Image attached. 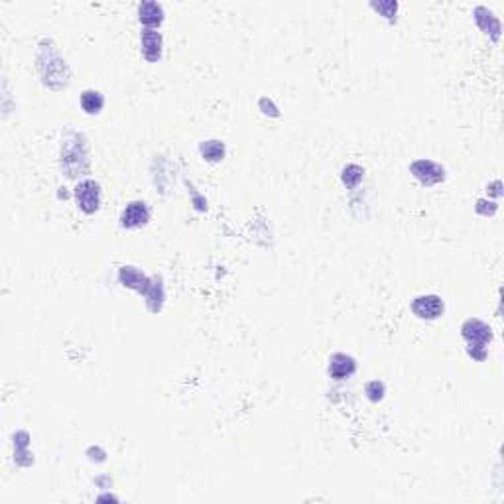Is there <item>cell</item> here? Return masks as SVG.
Returning a JSON list of instances; mask_svg holds the SVG:
<instances>
[{"label": "cell", "instance_id": "cell-11", "mask_svg": "<svg viewBox=\"0 0 504 504\" xmlns=\"http://www.w3.org/2000/svg\"><path fill=\"white\" fill-rule=\"evenodd\" d=\"M473 14H475V22H477L478 28H480L485 34H489L494 41L501 38V30H503V26H501V20H498V18H496V16L489 10V8H485V6H477Z\"/></svg>", "mask_w": 504, "mask_h": 504}, {"label": "cell", "instance_id": "cell-7", "mask_svg": "<svg viewBox=\"0 0 504 504\" xmlns=\"http://www.w3.org/2000/svg\"><path fill=\"white\" fill-rule=\"evenodd\" d=\"M120 227L122 229H140L150 221V207L146 201H130L120 213Z\"/></svg>", "mask_w": 504, "mask_h": 504}, {"label": "cell", "instance_id": "cell-9", "mask_svg": "<svg viewBox=\"0 0 504 504\" xmlns=\"http://www.w3.org/2000/svg\"><path fill=\"white\" fill-rule=\"evenodd\" d=\"M355 371H357V361L353 357L345 355V353L331 355V359H329V376L333 380H345V378L355 375Z\"/></svg>", "mask_w": 504, "mask_h": 504}, {"label": "cell", "instance_id": "cell-10", "mask_svg": "<svg viewBox=\"0 0 504 504\" xmlns=\"http://www.w3.org/2000/svg\"><path fill=\"white\" fill-rule=\"evenodd\" d=\"M166 14L162 4L158 2H140L138 4V20L144 28H160L164 22Z\"/></svg>", "mask_w": 504, "mask_h": 504}, {"label": "cell", "instance_id": "cell-2", "mask_svg": "<svg viewBox=\"0 0 504 504\" xmlns=\"http://www.w3.org/2000/svg\"><path fill=\"white\" fill-rule=\"evenodd\" d=\"M62 169L67 178H77L89 171V146L83 134L69 132L62 144Z\"/></svg>", "mask_w": 504, "mask_h": 504}, {"label": "cell", "instance_id": "cell-15", "mask_svg": "<svg viewBox=\"0 0 504 504\" xmlns=\"http://www.w3.org/2000/svg\"><path fill=\"white\" fill-rule=\"evenodd\" d=\"M364 394L371 402H380L386 394V386H384L382 380H371V382L364 384Z\"/></svg>", "mask_w": 504, "mask_h": 504}, {"label": "cell", "instance_id": "cell-12", "mask_svg": "<svg viewBox=\"0 0 504 504\" xmlns=\"http://www.w3.org/2000/svg\"><path fill=\"white\" fill-rule=\"evenodd\" d=\"M199 154H201V158L205 162L217 164V162L225 160L227 146H225V142H221V140H203V142L199 144Z\"/></svg>", "mask_w": 504, "mask_h": 504}, {"label": "cell", "instance_id": "cell-17", "mask_svg": "<svg viewBox=\"0 0 504 504\" xmlns=\"http://www.w3.org/2000/svg\"><path fill=\"white\" fill-rule=\"evenodd\" d=\"M259 106H260V111H262V113H264L266 117H272V118L280 117V113H278V106L272 103V99H268V97H262V99L259 101Z\"/></svg>", "mask_w": 504, "mask_h": 504}, {"label": "cell", "instance_id": "cell-3", "mask_svg": "<svg viewBox=\"0 0 504 504\" xmlns=\"http://www.w3.org/2000/svg\"><path fill=\"white\" fill-rule=\"evenodd\" d=\"M75 201L77 207L85 215H93L101 209V185L95 180L79 181L75 187Z\"/></svg>", "mask_w": 504, "mask_h": 504}, {"label": "cell", "instance_id": "cell-14", "mask_svg": "<svg viewBox=\"0 0 504 504\" xmlns=\"http://www.w3.org/2000/svg\"><path fill=\"white\" fill-rule=\"evenodd\" d=\"M362 178H364V169H362L359 164H349V166H345L343 171H341V181H343V185H345L347 189L359 187V183L362 181Z\"/></svg>", "mask_w": 504, "mask_h": 504}, {"label": "cell", "instance_id": "cell-4", "mask_svg": "<svg viewBox=\"0 0 504 504\" xmlns=\"http://www.w3.org/2000/svg\"><path fill=\"white\" fill-rule=\"evenodd\" d=\"M410 174L424 187L438 185V183L445 180V168L441 164H438V162H433V160H424V158L422 160H416V162L410 164Z\"/></svg>", "mask_w": 504, "mask_h": 504}, {"label": "cell", "instance_id": "cell-8", "mask_svg": "<svg viewBox=\"0 0 504 504\" xmlns=\"http://www.w3.org/2000/svg\"><path fill=\"white\" fill-rule=\"evenodd\" d=\"M140 46H142V55L146 62L158 64L162 59L164 52V38L154 28H144L140 34Z\"/></svg>", "mask_w": 504, "mask_h": 504}, {"label": "cell", "instance_id": "cell-5", "mask_svg": "<svg viewBox=\"0 0 504 504\" xmlns=\"http://www.w3.org/2000/svg\"><path fill=\"white\" fill-rule=\"evenodd\" d=\"M461 335L467 341V347H478V349H487V345L494 337L491 325H487L477 317H471L461 325Z\"/></svg>", "mask_w": 504, "mask_h": 504}, {"label": "cell", "instance_id": "cell-16", "mask_svg": "<svg viewBox=\"0 0 504 504\" xmlns=\"http://www.w3.org/2000/svg\"><path fill=\"white\" fill-rule=\"evenodd\" d=\"M371 6L382 14L384 18H388L390 22L396 20V12H398V2H392V0H386V2H371Z\"/></svg>", "mask_w": 504, "mask_h": 504}, {"label": "cell", "instance_id": "cell-18", "mask_svg": "<svg viewBox=\"0 0 504 504\" xmlns=\"http://www.w3.org/2000/svg\"><path fill=\"white\" fill-rule=\"evenodd\" d=\"M498 211V205L494 201H487V199H478L477 201V213L485 215V217H491Z\"/></svg>", "mask_w": 504, "mask_h": 504}, {"label": "cell", "instance_id": "cell-13", "mask_svg": "<svg viewBox=\"0 0 504 504\" xmlns=\"http://www.w3.org/2000/svg\"><path fill=\"white\" fill-rule=\"evenodd\" d=\"M79 103H81V109H83L87 115H99L104 106V97L101 91L85 89L81 93Z\"/></svg>", "mask_w": 504, "mask_h": 504}, {"label": "cell", "instance_id": "cell-1", "mask_svg": "<svg viewBox=\"0 0 504 504\" xmlns=\"http://www.w3.org/2000/svg\"><path fill=\"white\" fill-rule=\"evenodd\" d=\"M118 282L130 288V290H136L146 297V308L158 313L164 308V301H166V292H164V284H162V278H148L144 272H140L134 266H122L118 270Z\"/></svg>", "mask_w": 504, "mask_h": 504}, {"label": "cell", "instance_id": "cell-6", "mask_svg": "<svg viewBox=\"0 0 504 504\" xmlns=\"http://www.w3.org/2000/svg\"><path fill=\"white\" fill-rule=\"evenodd\" d=\"M443 311H445L443 299L436 294H426V296H418L412 299V313L420 319H426V321L440 319Z\"/></svg>", "mask_w": 504, "mask_h": 504}, {"label": "cell", "instance_id": "cell-19", "mask_svg": "<svg viewBox=\"0 0 504 504\" xmlns=\"http://www.w3.org/2000/svg\"><path fill=\"white\" fill-rule=\"evenodd\" d=\"M192 194H194V205L195 209H199V211H207V201L203 199V197H199V194L192 189Z\"/></svg>", "mask_w": 504, "mask_h": 504}]
</instances>
